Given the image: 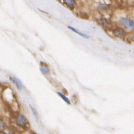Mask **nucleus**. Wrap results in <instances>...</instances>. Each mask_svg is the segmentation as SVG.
<instances>
[{"label":"nucleus","mask_w":134,"mask_h":134,"mask_svg":"<svg viewBox=\"0 0 134 134\" xmlns=\"http://www.w3.org/2000/svg\"><path fill=\"white\" fill-rule=\"evenodd\" d=\"M119 22L125 28L128 30H134V22L132 20L126 17H121L120 18Z\"/></svg>","instance_id":"obj_1"},{"label":"nucleus","mask_w":134,"mask_h":134,"mask_svg":"<svg viewBox=\"0 0 134 134\" xmlns=\"http://www.w3.org/2000/svg\"><path fill=\"white\" fill-rule=\"evenodd\" d=\"M27 120L26 118L23 115H20L19 116L17 117L16 120V122L18 126L20 127H25L26 126L27 124Z\"/></svg>","instance_id":"obj_2"},{"label":"nucleus","mask_w":134,"mask_h":134,"mask_svg":"<svg viewBox=\"0 0 134 134\" xmlns=\"http://www.w3.org/2000/svg\"><path fill=\"white\" fill-rule=\"evenodd\" d=\"M113 34L115 37H116L119 38H121L124 36L125 31L121 28L116 27L114 30Z\"/></svg>","instance_id":"obj_3"},{"label":"nucleus","mask_w":134,"mask_h":134,"mask_svg":"<svg viewBox=\"0 0 134 134\" xmlns=\"http://www.w3.org/2000/svg\"><path fill=\"white\" fill-rule=\"evenodd\" d=\"M64 4L70 10H74L75 8L76 2L75 0H62Z\"/></svg>","instance_id":"obj_4"},{"label":"nucleus","mask_w":134,"mask_h":134,"mask_svg":"<svg viewBox=\"0 0 134 134\" xmlns=\"http://www.w3.org/2000/svg\"><path fill=\"white\" fill-rule=\"evenodd\" d=\"M10 78L11 81H12L13 83H15L17 88L19 89V90H21L22 88H23V85H22V83L20 80L15 77H10Z\"/></svg>","instance_id":"obj_5"},{"label":"nucleus","mask_w":134,"mask_h":134,"mask_svg":"<svg viewBox=\"0 0 134 134\" xmlns=\"http://www.w3.org/2000/svg\"><path fill=\"white\" fill-rule=\"evenodd\" d=\"M68 28H69V29H70L71 31H72L73 32L77 34L78 35H80V36H82V37H83V38H89V36H88L87 35L84 34H83V33H82V32H80L79 31H78L77 29H76L74 28L73 27H71V26H68Z\"/></svg>","instance_id":"obj_6"},{"label":"nucleus","mask_w":134,"mask_h":134,"mask_svg":"<svg viewBox=\"0 0 134 134\" xmlns=\"http://www.w3.org/2000/svg\"><path fill=\"white\" fill-rule=\"evenodd\" d=\"M40 70H41V72L44 75H47L49 73V71H50V70H49L48 68H47V66H42V65H41V68H40Z\"/></svg>","instance_id":"obj_7"},{"label":"nucleus","mask_w":134,"mask_h":134,"mask_svg":"<svg viewBox=\"0 0 134 134\" xmlns=\"http://www.w3.org/2000/svg\"><path fill=\"white\" fill-rule=\"evenodd\" d=\"M57 94L59 95L61 97V99H63L66 103H68V104H71V102L70 101V100L68 99V97H67L65 95H64L63 93H61V92H57Z\"/></svg>","instance_id":"obj_8"},{"label":"nucleus","mask_w":134,"mask_h":134,"mask_svg":"<svg viewBox=\"0 0 134 134\" xmlns=\"http://www.w3.org/2000/svg\"><path fill=\"white\" fill-rule=\"evenodd\" d=\"M30 108H31V110H32L33 114H34V115L35 116V117H36L37 118H38V112H37V110L35 108H34V107H33L32 105H30Z\"/></svg>","instance_id":"obj_9"},{"label":"nucleus","mask_w":134,"mask_h":134,"mask_svg":"<svg viewBox=\"0 0 134 134\" xmlns=\"http://www.w3.org/2000/svg\"><path fill=\"white\" fill-rule=\"evenodd\" d=\"M4 125H5V124H4V123L3 122V121H2V120H0V131L3 130L4 127Z\"/></svg>","instance_id":"obj_10"}]
</instances>
